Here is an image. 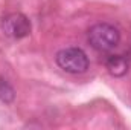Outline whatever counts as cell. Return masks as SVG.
<instances>
[{
    "mask_svg": "<svg viewBox=\"0 0 131 130\" xmlns=\"http://www.w3.org/2000/svg\"><path fill=\"white\" fill-rule=\"evenodd\" d=\"M87 40L93 49L99 52H108L119 44L121 32L116 26L110 23H96L89 29Z\"/></svg>",
    "mask_w": 131,
    "mask_h": 130,
    "instance_id": "obj_1",
    "label": "cell"
},
{
    "mask_svg": "<svg viewBox=\"0 0 131 130\" xmlns=\"http://www.w3.org/2000/svg\"><path fill=\"white\" fill-rule=\"evenodd\" d=\"M55 61L67 73H84L89 69V57L81 48H66L57 52Z\"/></svg>",
    "mask_w": 131,
    "mask_h": 130,
    "instance_id": "obj_2",
    "label": "cell"
},
{
    "mask_svg": "<svg viewBox=\"0 0 131 130\" xmlns=\"http://www.w3.org/2000/svg\"><path fill=\"white\" fill-rule=\"evenodd\" d=\"M0 26H2V32L12 40H20L28 37L32 29L31 20L21 12H11L5 15Z\"/></svg>",
    "mask_w": 131,
    "mask_h": 130,
    "instance_id": "obj_3",
    "label": "cell"
},
{
    "mask_svg": "<svg viewBox=\"0 0 131 130\" xmlns=\"http://www.w3.org/2000/svg\"><path fill=\"white\" fill-rule=\"evenodd\" d=\"M105 67L113 77H124L128 72L130 67V60L125 55H110L105 61Z\"/></svg>",
    "mask_w": 131,
    "mask_h": 130,
    "instance_id": "obj_4",
    "label": "cell"
},
{
    "mask_svg": "<svg viewBox=\"0 0 131 130\" xmlns=\"http://www.w3.org/2000/svg\"><path fill=\"white\" fill-rule=\"evenodd\" d=\"M14 98H15V90H14V87H12L5 78L0 77V101L9 104V103L14 101Z\"/></svg>",
    "mask_w": 131,
    "mask_h": 130,
    "instance_id": "obj_5",
    "label": "cell"
}]
</instances>
